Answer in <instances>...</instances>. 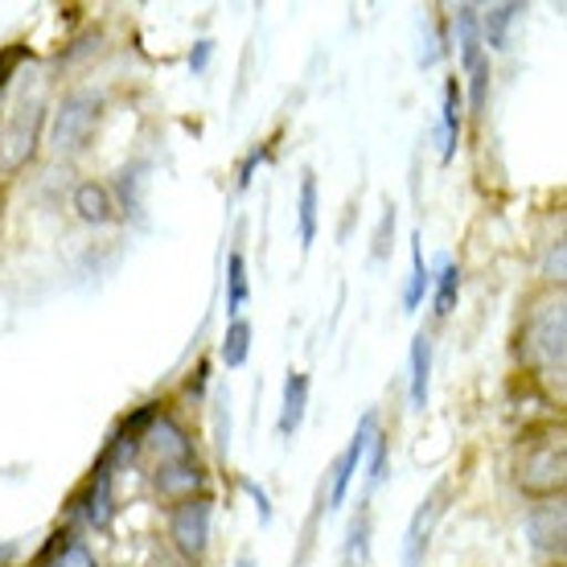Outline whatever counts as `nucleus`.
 <instances>
[{
    "label": "nucleus",
    "mask_w": 567,
    "mask_h": 567,
    "mask_svg": "<svg viewBox=\"0 0 567 567\" xmlns=\"http://www.w3.org/2000/svg\"><path fill=\"white\" fill-rule=\"evenodd\" d=\"M148 453L156 456V465H177V461H194V444L185 436V427H177L169 415H156L148 432H144Z\"/></svg>",
    "instance_id": "obj_7"
},
{
    "label": "nucleus",
    "mask_w": 567,
    "mask_h": 567,
    "mask_svg": "<svg viewBox=\"0 0 567 567\" xmlns=\"http://www.w3.org/2000/svg\"><path fill=\"white\" fill-rule=\"evenodd\" d=\"M202 485H206V473H202L198 461H177V465L156 468V494L165 497V502H173V506L189 502Z\"/></svg>",
    "instance_id": "obj_8"
},
{
    "label": "nucleus",
    "mask_w": 567,
    "mask_h": 567,
    "mask_svg": "<svg viewBox=\"0 0 567 567\" xmlns=\"http://www.w3.org/2000/svg\"><path fill=\"white\" fill-rule=\"evenodd\" d=\"M374 432H379V415L367 412L362 415V424H358L354 440H350V449H346V453L338 456V465H333V482H329V511H338L341 502H346L350 482H354V473H358V465H362V456H367Z\"/></svg>",
    "instance_id": "obj_6"
},
{
    "label": "nucleus",
    "mask_w": 567,
    "mask_h": 567,
    "mask_svg": "<svg viewBox=\"0 0 567 567\" xmlns=\"http://www.w3.org/2000/svg\"><path fill=\"white\" fill-rule=\"evenodd\" d=\"M247 354H251V326L239 317V321L227 329V341H223V362H227V367H243Z\"/></svg>",
    "instance_id": "obj_20"
},
{
    "label": "nucleus",
    "mask_w": 567,
    "mask_h": 567,
    "mask_svg": "<svg viewBox=\"0 0 567 567\" xmlns=\"http://www.w3.org/2000/svg\"><path fill=\"white\" fill-rule=\"evenodd\" d=\"M370 555V514L362 511L350 526V543H346V567H367Z\"/></svg>",
    "instance_id": "obj_21"
},
{
    "label": "nucleus",
    "mask_w": 567,
    "mask_h": 567,
    "mask_svg": "<svg viewBox=\"0 0 567 567\" xmlns=\"http://www.w3.org/2000/svg\"><path fill=\"white\" fill-rule=\"evenodd\" d=\"M391 230H395V210H391V206H386V214H383V227H379V243H374V256H379V259L386 256V235H391Z\"/></svg>",
    "instance_id": "obj_27"
},
{
    "label": "nucleus",
    "mask_w": 567,
    "mask_h": 567,
    "mask_svg": "<svg viewBox=\"0 0 567 567\" xmlns=\"http://www.w3.org/2000/svg\"><path fill=\"white\" fill-rule=\"evenodd\" d=\"M317 239V177L305 173L300 182V247H312Z\"/></svg>",
    "instance_id": "obj_17"
},
{
    "label": "nucleus",
    "mask_w": 567,
    "mask_h": 567,
    "mask_svg": "<svg viewBox=\"0 0 567 567\" xmlns=\"http://www.w3.org/2000/svg\"><path fill=\"white\" fill-rule=\"evenodd\" d=\"M456 292H461V268L449 264V268L440 271V284H436V312L440 317H449L456 309Z\"/></svg>",
    "instance_id": "obj_22"
},
{
    "label": "nucleus",
    "mask_w": 567,
    "mask_h": 567,
    "mask_svg": "<svg viewBox=\"0 0 567 567\" xmlns=\"http://www.w3.org/2000/svg\"><path fill=\"white\" fill-rule=\"evenodd\" d=\"M523 362L539 374H564V358H567V312L564 300H547L530 312V321L523 329Z\"/></svg>",
    "instance_id": "obj_1"
},
{
    "label": "nucleus",
    "mask_w": 567,
    "mask_h": 567,
    "mask_svg": "<svg viewBox=\"0 0 567 567\" xmlns=\"http://www.w3.org/2000/svg\"><path fill=\"white\" fill-rule=\"evenodd\" d=\"M456 42H461V58H465V71H473L482 62V25H477V9H456Z\"/></svg>",
    "instance_id": "obj_14"
},
{
    "label": "nucleus",
    "mask_w": 567,
    "mask_h": 567,
    "mask_svg": "<svg viewBox=\"0 0 567 567\" xmlns=\"http://www.w3.org/2000/svg\"><path fill=\"white\" fill-rule=\"evenodd\" d=\"M518 13H523L518 4H497V9H489V17H485V42L497 50V45L506 42V25H511Z\"/></svg>",
    "instance_id": "obj_23"
},
{
    "label": "nucleus",
    "mask_w": 567,
    "mask_h": 567,
    "mask_svg": "<svg viewBox=\"0 0 567 567\" xmlns=\"http://www.w3.org/2000/svg\"><path fill=\"white\" fill-rule=\"evenodd\" d=\"M86 523L91 526L112 523V461L107 456L95 468V482H91V494H86Z\"/></svg>",
    "instance_id": "obj_11"
},
{
    "label": "nucleus",
    "mask_w": 567,
    "mask_h": 567,
    "mask_svg": "<svg viewBox=\"0 0 567 567\" xmlns=\"http://www.w3.org/2000/svg\"><path fill=\"white\" fill-rule=\"evenodd\" d=\"M547 280L564 284V243H555L551 256H547Z\"/></svg>",
    "instance_id": "obj_26"
},
{
    "label": "nucleus",
    "mask_w": 567,
    "mask_h": 567,
    "mask_svg": "<svg viewBox=\"0 0 567 567\" xmlns=\"http://www.w3.org/2000/svg\"><path fill=\"white\" fill-rule=\"evenodd\" d=\"M100 107H103V100L91 95V91H79V95H71V100L58 107V115H54L58 153H79V148L91 141V132L100 124Z\"/></svg>",
    "instance_id": "obj_2"
},
{
    "label": "nucleus",
    "mask_w": 567,
    "mask_h": 567,
    "mask_svg": "<svg viewBox=\"0 0 567 567\" xmlns=\"http://www.w3.org/2000/svg\"><path fill=\"white\" fill-rule=\"evenodd\" d=\"M210 54H214V45L210 42H198V50L189 54V71H194V74L206 71V66H210Z\"/></svg>",
    "instance_id": "obj_28"
},
{
    "label": "nucleus",
    "mask_w": 567,
    "mask_h": 567,
    "mask_svg": "<svg viewBox=\"0 0 567 567\" xmlns=\"http://www.w3.org/2000/svg\"><path fill=\"white\" fill-rule=\"evenodd\" d=\"M427 288H432V271H427L424 251H420V239H415V247H412V280H408L403 305H408V309H420V300H424Z\"/></svg>",
    "instance_id": "obj_19"
},
{
    "label": "nucleus",
    "mask_w": 567,
    "mask_h": 567,
    "mask_svg": "<svg viewBox=\"0 0 567 567\" xmlns=\"http://www.w3.org/2000/svg\"><path fill=\"white\" fill-rule=\"evenodd\" d=\"M440 518V489L427 497L424 506L412 514V526H408V539H403V567H420L427 555V539H432V526Z\"/></svg>",
    "instance_id": "obj_9"
},
{
    "label": "nucleus",
    "mask_w": 567,
    "mask_h": 567,
    "mask_svg": "<svg viewBox=\"0 0 567 567\" xmlns=\"http://www.w3.org/2000/svg\"><path fill=\"white\" fill-rule=\"evenodd\" d=\"M564 444L559 440H547L539 449H530L523 456V465H518V485H523L526 494L535 497H555L564 489Z\"/></svg>",
    "instance_id": "obj_4"
},
{
    "label": "nucleus",
    "mask_w": 567,
    "mask_h": 567,
    "mask_svg": "<svg viewBox=\"0 0 567 567\" xmlns=\"http://www.w3.org/2000/svg\"><path fill=\"white\" fill-rule=\"evenodd\" d=\"M305 403H309V374H288L284 383V412H280V436H292L305 420Z\"/></svg>",
    "instance_id": "obj_12"
},
{
    "label": "nucleus",
    "mask_w": 567,
    "mask_h": 567,
    "mask_svg": "<svg viewBox=\"0 0 567 567\" xmlns=\"http://www.w3.org/2000/svg\"><path fill=\"white\" fill-rule=\"evenodd\" d=\"M456 141H461V86H444V161L456 156Z\"/></svg>",
    "instance_id": "obj_16"
},
{
    "label": "nucleus",
    "mask_w": 567,
    "mask_h": 567,
    "mask_svg": "<svg viewBox=\"0 0 567 567\" xmlns=\"http://www.w3.org/2000/svg\"><path fill=\"white\" fill-rule=\"evenodd\" d=\"M530 543L547 555H559L564 551V506L559 502H543L530 511Z\"/></svg>",
    "instance_id": "obj_10"
},
{
    "label": "nucleus",
    "mask_w": 567,
    "mask_h": 567,
    "mask_svg": "<svg viewBox=\"0 0 567 567\" xmlns=\"http://www.w3.org/2000/svg\"><path fill=\"white\" fill-rule=\"evenodd\" d=\"M239 567H251V564H247V559H243V564H239Z\"/></svg>",
    "instance_id": "obj_31"
},
{
    "label": "nucleus",
    "mask_w": 567,
    "mask_h": 567,
    "mask_svg": "<svg viewBox=\"0 0 567 567\" xmlns=\"http://www.w3.org/2000/svg\"><path fill=\"white\" fill-rule=\"evenodd\" d=\"M383 477H386V436L374 432V440H370V485H379Z\"/></svg>",
    "instance_id": "obj_24"
},
{
    "label": "nucleus",
    "mask_w": 567,
    "mask_h": 567,
    "mask_svg": "<svg viewBox=\"0 0 567 567\" xmlns=\"http://www.w3.org/2000/svg\"><path fill=\"white\" fill-rule=\"evenodd\" d=\"M247 494L256 497V506H259V518H264V523H268L271 518V506H268V494H264V489H256V485L247 482Z\"/></svg>",
    "instance_id": "obj_29"
},
{
    "label": "nucleus",
    "mask_w": 567,
    "mask_h": 567,
    "mask_svg": "<svg viewBox=\"0 0 567 567\" xmlns=\"http://www.w3.org/2000/svg\"><path fill=\"white\" fill-rule=\"evenodd\" d=\"M247 259L235 251V256L227 259V309L230 312H239L243 305H247Z\"/></svg>",
    "instance_id": "obj_18"
},
{
    "label": "nucleus",
    "mask_w": 567,
    "mask_h": 567,
    "mask_svg": "<svg viewBox=\"0 0 567 567\" xmlns=\"http://www.w3.org/2000/svg\"><path fill=\"white\" fill-rule=\"evenodd\" d=\"M74 210H79V218H86V223H112V194L103 189V185L86 182L74 189Z\"/></svg>",
    "instance_id": "obj_13"
},
{
    "label": "nucleus",
    "mask_w": 567,
    "mask_h": 567,
    "mask_svg": "<svg viewBox=\"0 0 567 567\" xmlns=\"http://www.w3.org/2000/svg\"><path fill=\"white\" fill-rule=\"evenodd\" d=\"M468 79H473V112H482L485 107V86H489V62H477L473 71H468Z\"/></svg>",
    "instance_id": "obj_25"
},
{
    "label": "nucleus",
    "mask_w": 567,
    "mask_h": 567,
    "mask_svg": "<svg viewBox=\"0 0 567 567\" xmlns=\"http://www.w3.org/2000/svg\"><path fill=\"white\" fill-rule=\"evenodd\" d=\"M210 518H214V511L206 497H189V502H182V506L169 514V539L189 564H198L202 555H206V543H210Z\"/></svg>",
    "instance_id": "obj_3"
},
{
    "label": "nucleus",
    "mask_w": 567,
    "mask_h": 567,
    "mask_svg": "<svg viewBox=\"0 0 567 567\" xmlns=\"http://www.w3.org/2000/svg\"><path fill=\"white\" fill-rule=\"evenodd\" d=\"M427 379H432V341L420 333L412 341V408L424 412L427 403Z\"/></svg>",
    "instance_id": "obj_15"
},
{
    "label": "nucleus",
    "mask_w": 567,
    "mask_h": 567,
    "mask_svg": "<svg viewBox=\"0 0 567 567\" xmlns=\"http://www.w3.org/2000/svg\"><path fill=\"white\" fill-rule=\"evenodd\" d=\"M9 555H13V547H0V564H4V559H9Z\"/></svg>",
    "instance_id": "obj_30"
},
{
    "label": "nucleus",
    "mask_w": 567,
    "mask_h": 567,
    "mask_svg": "<svg viewBox=\"0 0 567 567\" xmlns=\"http://www.w3.org/2000/svg\"><path fill=\"white\" fill-rule=\"evenodd\" d=\"M42 124H45V107H17L13 120L4 124L0 132V165L9 173H17L25 165L33 148H38V136H42Z\"/></svg>",
    "instance_id": "obj_5"
}]
</instances>
